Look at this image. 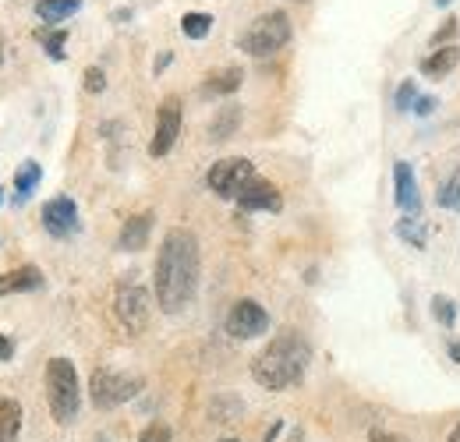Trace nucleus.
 I'll list each match as a JSON object with an SVG mask.
<instances>
[{
    "instance_id": "obj_1",
    "label": "nucleus",
    "mask_w": 460,
    "mask_h": 442,
    "mask_svg": "<svg viewBox=\"0 0 460 442\" xmlns=\"http://www.w3.org/2000/svg\"><path fill=\"white\" fill-rule=\"evenodd\" d=\"M199 273H202V255H199V237L184 226H173L167 230L164 244H160V255H156V305L177 315L181 308L191 305L195 290H199Z\"/></svg>"
},
{
    "instance_id": "obj_2",
    "label": "nucleus",
    "mask_w": 460,
    "mask_h": 442,
    "mask_svg": "<svg viewBox=\"0 0 460 442\" xmlns=\"http://www.w3.org/2000/svg\"><path fill=\"white\" fill-rule=\"evenodd\" d=\"M312 361V347L297 330L277 332L252 361V379L262 389H288L294 386Z\"/></svg>"
},
{
    "instance_id": "obj_3",
    "label": "nucleus",
    "mask_w": 460,
    "mask_h": 442,
    "mask_svg": "<svg viewBox=\"0 0 460 442\" xmlns=\"http://www.w3.org/2000/svg\"><path fill=\"white\" fill-rule=\"evenodd\" d=\"M47 400H50V411L60 425L78 418L82 386H78V372L67 358H50V365H47Z\"/></svg>"
},
{
    "instance_id": "obj_4",
    "label": "nucleus",
    "mask_w": 460,
    "mask_h": 442,
    "mask_svg": "<svg viewBox=\"0 0 460 442\" xmlns=\"http://www.w3.org/2000/svg\"><path fill=\"white\" fill-rule=\"evenodd\" d=\"M290 43V18L288 11H266L259 14L244 36H241V50L252 57H273Z\"/></svg>"
},
{
    "instance_id": "obj_5",
    "label": "nucleus",
    "mask_w": 460,
    "mask_h": 442,
    "mask_svg": "<svg viewBox=\"0 0 460 442\" xmlns=\"http://www.w3.org/2000/svg\"><path fill=\"white\" fill-rule=\"evenodd\" d=\"M114 312H117V319H120V326L128 332H142L149 326V312H153V308H149V290L135 277L117 279Z\"/></svg>"
},
{
    "instance_id": "obj_6",
    "label": "nucleus",
    "mask_w": 460,
    "mask_h": 442,
    "mask_svg": "<svg viewBox=\"0 0 460 442\" xmlns=\"http://www.w3.org/2000/svg\"><path fill=\"white\" fill-rule=\"evenodd\" d=\"M138 389H142V379H138V376H120L114 368H96V372H93V383H89L93 403H96L100 411H111V407L128 403Z\"/></svg>"
},
{
    "instance_id": "obj_7",
    "label": "nucleus",
    "mask_w": 460,
    "mask_h": 442,
    "mask_svg": "<svg viewBox=\"0 0 460 442\" xmlns=\"http://www.w3.org/2000/svg\"><path fill=\"white\" fill-rule=\"evenodd\" d=\"M252 177H255V166L248 164V160H241V156H230V160H220V164L209 166L206 184H209V191H217L220 199H234V202H237V195L248 188Z\"/></svg>"
},
{
    "instance_id": "obj_8",
    "label": "nucleus",
    "mask_w": 460,
    "mask_h": 442,
    "mask_svg": "<svg viewBox=\"0 0 460 442\" xmlns=\"http://www.w3.org/2000/svg\"><path fill=\"white\" fill-rule=\"evenodd\" d=\"M266 330H270V315H266V308H262L259 301L244 297V301H237V305L230 308L227 332L234 340H255V336H262Z\"/></svg>"
},
{
    "instance_id": "obj_9",
    "label": "nucleus",
    "mask_w": 460,
    "mask_h": 442,
    "mask_svg": "<svg viewBox=\"0 0 460 442\" xmlns=\"http://www.w3.org/2000/svg\"><path fill=\"white\" fill-rule=\"evenodd\" d=\"M181 135V100L177 96H167L160 103V113H156V131H153V142H149V156H167L173 149Z\"/></svg>"
},
{
    "instance_id": "obj_10",
    "label": "nucleus",
    "mask_w": 460,
    "mask_h": 442,
    "mask_svg": "<svg viewBox=\"0 0 460 442\" xmlns=\"http://www.w3.org/2000/svg\"><path fill=\"white\" fill-rule=\"evenodd\" d=\"M237 206L244 213H280L284 209V199H280V188L262 181V177H252L248 188L237 195Z\"/></svg>"
},
{
    "instance_id": "obj_11",
    "label": "nucleus",
    "mask_w": 460,
    "mask_h": 442,
    "mask_svg": "<svg viewBox=\"0 0 460 442\" xmlns=\"http://www.w3.org/2000/svg\"><path fill=\"white\" fill-rule=\"evenodd\" d=\"M43 226H47V234H54V237H71V234L78 230V206H75L67 195L50 199V202L43 206Z\"/></svg>"
},
{
    "instance_id": "obj_12",
    "label": "nucleus",
    "mask_w": 460,
    "mask_h": 442,
    "mask_svg": "<svg viewBox=\"0 0 460 442\" xmlns=\"http://www.w3.org/2000/svg\"><path fill=\"white\" fill-rule=\"evenodd\" d=\"M394 184H397V206H401L403 213H418L421 209V199H418V181H414V170L411 164H403L397 160L394 164Z\"/></svg>"
},
{
    "instance_id": "obj_13",
    "label": "nucleus",
    "mask_w": 460,
    "mask_h": 442,
    "mask_svg": "<svg viewBox=\"0 0 460 442\" xmlns=\"http://www.w3.org/2000/svg\"><path fill=\"white\" fill-rule=\"evenodd\" d=\"M149 230H153V213H138L120 226V237H117V248L120 252H142L149 244Z\"/></svg>"
},
{
    "instance_id": "obj_14",
    "label": "nucleus",
    "mask_w": 460,
    "mask_h": 442,
    "mask_svg": "<svg viewBox=\"0 0 460 442\" xmlns=\"http://www.w3.org/2000/svg\"><path fill=\"white\" fill-rule=\"evenodd\" d=\"M43 287V273L36 266H18L11 273H0V297L4 294H25V290H40Z\"/></svg>"
},
{
    "instance_id": "obj_15",
    "label": "nucleus",
    "mask_w": 460,
    "mask_h": 442,
    "mask_svg": "<svg viewBox=\"0 0 460 442\" xmlns=\"http://www.w3.org/2000/svg\"><path fill=\"white\" fill-rule=\"evenodd\" d=\"M460 64V47H439V50H432V54L421 60V75H429V78H447L454 67Z\"/></svg>"
},
{
    "instance_id": "obj_16",
    "label": "nucleus",
    "mask_w": 460,
    "mask_h": 442,
    "mask_svg": "<svg viewBox=\"0 0 460 442\" xmlns=\"http://www.w3.org/2000/svg\"><path fill=\"white\" fill-rule=\"evenodd\" d=\"M241 67H224V71H213L209 78H206V85H202V93L206 96H227L234 89H241Z\"/></svg>"
},
{
    "instance_id": "obj_17",
    "label": "nucleus",
    "mask_w": 460,
    "mask_h": 442,
    "mask_svg": "<svg viewBox=\"0 0 460 442\" xmlns=\"http://www.w3.org/2000/svg\"><path fill=\"white\" fill-rule=\"evenodd\" d=\"M78 7H82V0H40L36 14L43 18V25H58V22H67Z\"/></svg>"
},
{
    "instance_id": "obj_18",
    "label": "nucleus",
    "mask_w": 460,
    "mask_h": 442,
    "mask_svg": "<svg viewBox=\"0 0 460 442\" xmlns=\"http://www.w3.org/2000/svg\"><path fill=\"white\" fill-rule=\"evenodd\" d=\"M22 432V407L7 396H0V442H14Z\"/></svg>"
},
{
    "instance_id": "obj_19",
    "label": "nucleus",
    "mask_w": 460,
    "mask_h": 442,
    "mask_svg": "<svg viewBox=\"0 0 460 442\" xmlns=\"http://www.w3.org/2000/svg\"><path fill=\"white\" fill-rule=\"evenodd\" d=\"M40 177H43V166L32 164V160H29V164H22V170L14 173V202H18V206L32 195V188L40 184Z\"/></svg>"
},
{
    "instance_id": "obj_20",
    "label": "nucleus",
    "mask_w": 460,
    "mask_h": 442,
    "mask_svg": "<svg viewBox=\"0 0 460 442\" xmlns=\"http://www.w3.org/2000/svg\"><path fill=\"white\" fill-rule=\"evenodd\" d=\"M237 124H241V110L237 107H220V113L209 124V138L213 142H224V138H230L237 131Z\"/></svg>"
},
{
    "instance_id": "obj_21",
    "label": "nucleus",
    "mask_w": 460,
    "mask_h": 442,
    "mask_svg": "<svg viewBox=\"0 0 460 442\" xmlns=\"http://www.w3.org/2000/svg\"><path fill=\"white\" fill-rule=\"evenodd\" d=\"M181 32H184L188 40H206V36L213 32V14H206V11H188V14L181 18Z\"/></svg>"
},
{
    "instance_id": "obj_22",
    "label": "nucleus",
    "mask_w": 460,
    "mask_h": 442,
    "mask_svg": "<svg viewBox=\"0 0 460 442\" xmlns=\"http://www.w3.org/2000/svg\"><path fill=\"white\" fill-rule=\"evenodd\" d=\"M36 40L47 47V54L54 60H64V43H67V29H36Z\"/></svg>"
},
{
    "instance_id": "obj_23",
    "label": "nucleus",
    "mask_w": 460,
    "mask_h": 442,
    "mask_svg": "<svg viewBox=\"0 0 460 442\" xmlns=\"http://www.w3.org/2000/svg\"><path fill=\"white\" fill-rule=\"evenodd\" d=\"M432 315H436V323L447 326V330H454V323H457V308H454V301L443 297V294L432 297Z\"/></svg>"
},
{
    "instance_id": "obj_24",
    "label": "nucleus",
    "mask_w": 460,
    "mask_h": 442,
    "mask_svg": "<svg viewBox=\"0 0 460 442\" xmlns=\"http://www.w3.org/2000/svg\"><path fill=\"white\" fill-rule=\"evenodd\" d=\"M397 234H401L407 244H414V248H421V244H425V226L414 220V217H403V220L397 223Z\"/></svg>"
},
{
    "instance_id": "obj_25",
    "label": "nucleus",
    "mask_w": 460,
    "mask_h": 442,
    "mask_svg": "<svg viewBox=\"0 0 460 442\" xmlns=\"http://www.w3.org/2000/svg\"><path fill=\"white\" fill-rule=\"evenodd\" d=\"M436 202H439L443 209H460V177H454V181H447V184L439 188Z\"/></svg>"
},
{
    "instance_id": "obj_26",
    "label": "nucleus",
    "mask_w": 460,
    "mask_h": 442,
    "mask_svg": "<svg viewBox=\"0 0 460 442\" xmlns=\"http://www.w3.org/2000/svg\"><path fill=\"white\" fill-rule=\"evenodd\" d=\"M414 100H418V82H401V89H397V110L407 113V110H414Z\"/></svg>"
},
{
    "instance_id": "obj_27",
    "label": "nucleus",
    "mask_w": 460,
    "mask_h": 442,
    "mask_svg": "<svg viewBox=\"0 0 460 442\" xmlns=\"http://www.w3.org/2000/svg\"><path fill=\"white\" fill-rule=\"evenodd\" d=\"M454 36H457V18H447V25L432 36V50H439L443 43H447V47H454Z\"/></svg>"
},
{
    "instance_id": "obj_28",
    "label": "nucleus",
    "mask_w": 460,
    "mask_h": 442,
    "mask_svg": "<svg viewBox=\"0 0 460 442\" xmlns=\"http://www.w3.org/2000/svg\"><path fill=\"white\" fill-rule=\"evenodd\" d=\"M138 442H171V425H164V421H153L142 436H138Z\"/></svg>"
},
{
    "instance_id": "obj_29",
    "label": "nucleus",
    "mask_w": 460,
    "mask_h": 442,
    "mask_svg": "<svg viewBox=\"0 0 460 442\" xmlns=\"http://www.w3.org/2000/svg\"><path fill=\"white\" fill-rule=\"evenodd\" d=\"M103 89H107V75H103L100 67H89V71H85V93L96 96V93H103Z\"/></svg>"
},
{
    "instance_id": "obj_30",
    "label": "nucleus",
    "mask_w": 460,
    "mask_h": 442,
    "mask_svg": "<svg viewBox=\"0 0 460 442\" xmlns=\"http://www.w3.org/2000/svg\"><path fill=\"white\" fill-rule=\"evenodd\" d=\"M432 110H436V100H432V96H418V100H414V113H418V117H429Z\"/></svg>"
},
{
    "instance_id": "obj_31",
    "label": "nucleus",
    "mask_w": 460,
    "mask_h": 442,
    "mask_svg": "<svg viewBox=\"0 0 460 442\" xmlns=\"http://www.w3.org/2000/svg\"><path fill=\"white\" fill-rule=\"evenodd\" d=\"M11 358H14V343L0 332V361H11Z\"/></svg>"
},
{
    "instance_id": "obj_32",
    "label": "nucleus",
    "mask_w": 460,
    "mask_h": 442,
    "mask_svg": "<svg viewBox=\"0 0 460 442\" xmlns=\"http://www.w3.org/2000/svg\"><path fill=\"white\" fill-rule=\"evenodd\" d=\"M368 442H403V439H397V436H390V432H379V429H376V432L368 436Z\"/></svg>"
},
{
    "instance_id": "obj_33",
    "label": "nucleus",
    "mask_w": 460,
    "mask_h": 442,
    "mask_svg": "<svg viewBox=\"0 0 460 442\" xmlns=\"http://www.w3.org/2000/svg\"><path fill=\"white\" fill-rule=\"evenodd\" d=\"M450 358H454V361H460V340H454V343H450Z\"/></svg>"
},
{
    "instance_id": "obj_34",
    "label": "nucleus",
    "mask_w": 460,
    "mask_h": 442,
    "mask_svg": "<svg viewBox=\"0 0 460 442\" xmlns=\"http://www.w3.org/2000/svg\"><path fill=\"white\" fill-rule=\"evenodd\" d=\"M450 442H460V425L454 429V436H450Z\"/></svg>"
},
{
    "instance_id": "obj_35",
    "label": "nucleus",
    "mask_w": 460,
    "mask_h": 442,
    "mask_svg": "<svg viewBox=\"0 0 460 442\" xmlns=\"http://www.w3.org/2000/svg\"><path fill=\"white\" fill-rule=\"evenodd\" d=\"M436 4H439V7H447V4H450V0H436Z\"/></svg>"
},
{
    "instance_id": "obj_36",
    "label": "nucleus",
    "mask_w": 460,
    "mask_h": 442,
    "mask_svg": "<svg viewBox=\"0 0 460 442\" xmlns=\"http://www.w3.org/2000/svg\"><path fill=\"white\" fill-rule=\"evenodd\" d=\"M0 60H4V47H0Z\"/></svg>"
},
{
    "instance_id": "obj_37",
    "label": "nucleus",
    "mask_w": 460,
    "mask_h": 442,
    "mask_svg": "<svg viewBox=\"0 0 460 442\" xmlns=\"http://www.w3.org/2000/svg\"><path fill=\"white\" fill-rule=\"evenodd\" d=\"M224 442H237V439H224Z\"/></svg>"
},
{
    "instance_id": "obj_38",
    "label": "nucleus",
    "mask_w": 460,
    "mask_h": 442,
    "mask_svg": "<svg viewBox=\"0 0 460 442\" xmlns=\"http://www.w3.org/2000/svg\"><path fill=\"white\" fill-rule=\"evenodd\" d=\"M0 199H4V191H0Z\"/></svg>"
}]
</instances>
